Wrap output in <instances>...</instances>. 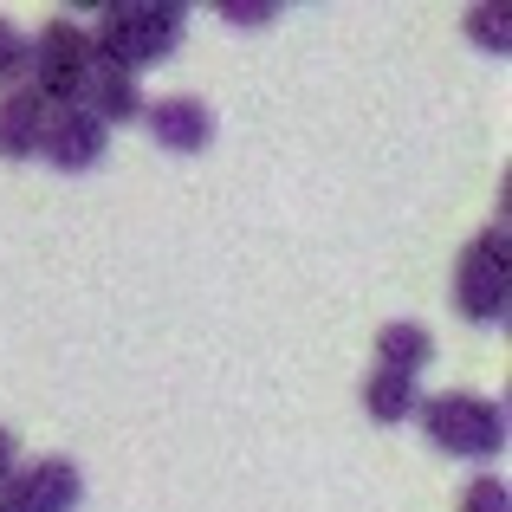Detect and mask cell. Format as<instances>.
<instances>
[{
  "instance_id": "obj_1",
  "label": "cell",
  "mask_w": 512,
  "mask_h": 512,
  "mask_svg": "<svg viewBox=\"0 0 512 512\" xmlns=\"http://www.w3.org/2000/svg\"><path fill=\"white\" fill-rule=\"evenodd\" d=\"M182 26H188V7H175V0H117V7L98 13L91 52L124 65V72H143V65L169 59L182 46Z\"/></svg>"
},
{
  "instance_id": "obj_2",
  "label": "cell",
  "mask_w": 512,
  "mask_h": 512,
  "mask_svg": "<svg viewBox=\"0 0 512 512\" xmlns=\"http://www.w3.org/2000/svg\"><path fill=\"white\" fill-rule=\"evenodd\" d=\"M422 435L435 441L441 454H461V461H493L506 448V409L487 396H467V389H448V396L422 402Z\"/></svg>"
},
{
  "instance_id": "obj_3",
  "label": "cell",
  "mask_w": 512,
  "mask_h": 512,
  "mask_svg": "<svg viewBox=\"0 0 512 512\" xmlns=\"http://www.w3.org/2000/svg\"><path fill=\"white\" fill-rule=\"evenodd\" d=\"M33 59H26V91H33L46 111H72L85 98V72H91V33L72 20H52L39 39H26Z\"/></svg>"
},
{
  "instance_id": "obj_4",
  "label": "cell",
  "mask_w": 512,
  "mask_h": 512,
  "mask_svg": "<svg viewBox=\"0 0 512 512\" xmlns=\"http://www.w3.org/2000/svg\"><path fill=\"white\" fill-rule=\"evenodd\" d=\"M512 305V240L506 227H487L454 266V312L474 325H500Z\"/></svg>"
},
{
  "instance_id": "obj_5",
  "label": "cell",
  "mask_w": 512,
  "mask_h": 512,
  "mask_svg": "<svg viewBox=\"0 0 512 512\" xmlns=\"http://www.w3.org/2000/svg\"><path fill=\"white\" fill-rule=\"evenodd\" d=\"M78 500H85V474H78L65 454L26 461L20 474L0 487V512H72Z\"/></svg>"
},
{
  "instance_id": "obj_6",
  "label": "cell",
  "mask_w": 512,
  "mask_h": 512,
  "mask_svg": "<svg viewBox=\"0 0 512 512\" xmlns=\"http://www.w3.org/2000/svg\"><path fill=\"white\" fill-rule=\"evenodd\" d=\"M104 143H111V130H104L91 111H78V104H72V111H52V117H46L39 156H46L52 169H65V175H85V169H98Z\"/></svg>"
},
{
  "instance_id": "obj_7",
  "label": "cell",
  "mask_w": 512,
  "mask_h": 512,
  "mask_svg": "<svg viewBox=\"0 0 512 512\" xmlns=\"http://www.w3.org/2000/svg\"><path fill=\"white\" fill-rule=\"evenodd\" d=\"M143 124L175 156H201L214 143V111L201 98H156V104H143Z\"/></svg>"
},
{
  "instance_id": "obj_8",
  "label": "cell",
  "mask_w": 512,
  "mask_h": 512,
  "mask_svg": "<svg viewBox=\"0 0 512 512\" xmlns=\"http://www.w3.org/2000/svg\"><path fill=\"white\" fill-rule=\"evenodd\" d=\"M78 111H91L104 130L143 117V85H137V72H124V65H111V59H98V52H91V72H85V98H78Z\"/></svg>"
},
{
  "instance_id": "obj_9",
  "label": "cell",
  "mask_w": 512,
  "mask_h": 512,
  "mask_svg": "<svg viewBox=\"0 0 512 512\" xmlns=\"http://www.w3.org/2000/svg\"><path fill=\"white\" fill-rule=\"evenodd\" d=\"M46 104L33 98V91H7V98H0V156H7V163H26V156H39V137H46Z\"/></svg>"
},
{
  "instance_id": "obj_10",
  "label": "cell",
  "mask_w": 512,
  "mask_h": 512,
  "mask_svg": "<svg viewBox=\"0 0 512 512\" xmlns=\"http://www.w3.org/2000/svg\"><path fill=\"white\" fill-rule=\"evenodd\" d=\"M363 409H370V422L396 428V422H409V415L422 409V389H415V376H402V370H370V383H363Z\"/></svg>"
},
{
  "instance_id": "obj_11",
  "label": "cell",
  "mask_w": 512,
  "mask_h": 512,
  "mask_svg": "<svg viewBox=\"0 0 512 512\" xmlns=\"http://www.w3.org/2000/svg\"><path fill=\"white\" fill-rule=\"evenodd\" d=\"M428 357H435V338H428L422 325H383V331H376V370L422 376Z\"/></svg>"
},
{
  "instance_id": "obj_12",
  "label": "cell",
  "mask_w": 512,
  "mask_h": 512,
  "mask_svg": "<svg viewBox=\"0 0 512 512\" xmlns=\"http://www.w3.org/2000/svg\"><path fill=\"white\" fill-rule=\"evenodd\" d=\"M467 33L487 52H512V13L506 7H467Z\"/></svg>"
},
{
  "instance_id": "obj_13",
  "label": "cell",
  "mask_w": 512,
  "mask_h": 512,
  "mask_svg": "<svg viewBox=\"0 0 512 512\" xmlns=\"http://www.w3.org/2000/svg\"><path fill=\"white\" fill-rule=\"evenodd\" d=\"M26 59H33L26 33H13V20H0V85L20 91V85H26Z\"/></svg>"
},
{
  "instance_id": "obj_14",
  "label": "cell",
  "mask_w": 512,
  "mask_h": 512,
  "mask_svg": "<svg viewBox=\"0 0 512 512\" xmlns=\"http://www.w3.org/2000/svg\"><path fill=\"white\" fill-rule=\"evenodd\" d=\"M461 512H512V487L500 474H480L474 487L461 493Z\"/></svg>"
},
{
  "instance_id": "obj_15",
  "label": "cell",
  "mask_w": 512,
  "mask_h": 512,
  "mask_svg": "<svg viewBox=\"0 0 512 512\" xmlns=\"http://www.w3.org/2000/svg\"><path fill=\"white\" fill-rule=\"evenodd\" d=\"M221 13H227L234 26H266L279 7H273V0H253V7H247V0H221Z\"/></svg>"
},
{
  "instance_id": "obj_16",
  "label": "cell",
  "mask_w": 512,
  "mask_h": 512,
  "mask_svg": "<svg viewBox=\"0 0 512 512\" xmlns=\"http://www.w3.org/2000/svg\"><path fill=\"white\" fill-rule=\"evenodd\" d=\"M13 474H20V441H13L7 428H0V487H7Z\"/></svg>"
}]
</instances>
